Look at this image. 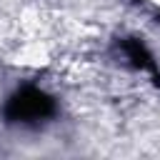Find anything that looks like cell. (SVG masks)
Instances as JSON below:
<instances>
[{
  "mask_svg": "<svg viewBox=\"0 0 160 160\" xmlns=\"http://www.w3.org/2000/svg\"><path fill=\"white\" fill-rule=\"evenodd\" d=\"M120 50L125 52V58L130 60L132 68L142 70V72H150L155 82H160V72H158V62L155 58L150 55V50L138 40V38H122L120 40Z\"/></svg>",
  "mask_w": 160,
  "mask_h": 160,
  "instance_id": "cell-2",
  "label": "cell"
},
{
  "mask_svg": "<svg viewBox=\"0 0 160 160\" xmlns=\"http://www.w3.org/2000/svg\"><path fill=\"white\" fill-rule=\"evenodd\" d=\"M58 105L52 100V95H48L40 88H20L18 92H12L5 102V120L12 125H38L42 120H50L55 115Z\"/></svg>",
  "mask_w": 160,
  "mask_h": 160,
  "instance_id": "cell-1",
  "label": "cell"
}]
</instances>
